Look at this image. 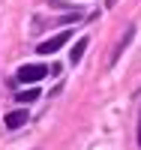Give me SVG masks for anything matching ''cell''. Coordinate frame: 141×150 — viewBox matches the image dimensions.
Masks as SVG:
<instances>
[{
    "instance_id": "obj_1",
    "label": "cell",
    "mask_w": 141,
    "mask_h": 150,
    "mask_svg": "<svg viewBox=\"0 0 141 150\" xmlns=\"http://www.w3.org/2000/svg\"><path fill=\"white\" fill-rule=\"evenodd\" d=\"M45 75H48V66L45 63H27V66L18 69V81L21 84H36V81H42Z\"/></svg>"
},
{
    "instance_id": "obj_2",
    "label": "cell",
    "mask_w": 141,
    "mask_h": 150,
    "mask_svg": "<svg viewBox=\"0 0 141 150\" xmlns=\"http://www.w3.org/2000/svg\"><path fill=\"white\" fill-rule=\"evenodd\" d=\"M69 30H63V33H57V36H51V39H45V42H39V48L36 51L39 54H54V51H60L63 45H66V39H69Z\"/></svg>"
},
{
    "instance_id": "obj_3",
    "label": "cell",
    "mask_w": 141,
    "mask_h": 150,
    "mask_svg": "<svg viewBox=\"0 0 141 150\" xmlns=\"http://www.w3.org/2000/svg\"><path fill=\"white\" fill-rule=\"evenodd\" d=\"M3 123H6V129H18V126H24V123H27V108H18V111H9Z\"/></svg>"
},
{
    "instance_id": "obj_4",
    "label": "cell",
    "mask_w": 141,
    "mask_h": 150,
    "mask_svg": "<svg viewBox=\"0 0 141 150\" xmlns=\"http://www.w3.org/2000/svg\"><path fill=\"white\" fill-rule=\"evenodd\" d=\"M84 51H87V36H81V39L72 45V51H69V60H72V63H78V60L84 57Z\"/></svg>"
},
{
    "instance_id": "obj_5",
    "label": "cell",
    "mask_w": 141,
    "mask_h": 150,
    "mask_svg": "<svg viewBox=\"0 0 141 150\" xmlns=\"http://www.w3.org/2000/svg\"><path fill=\"white\" fill-rule=\"evenodd\" d=\"M129 39H132V27H129V30H126V33H123V39H120V45H117V48H114V54H111V63H114V60H117V54L123 51V48H126V45H129Z\"/></svg>"
},
{
    "instance_id": "obj_6",
    "label": "cell",
    "mask_w": 141,
    "mask_h": 150,
    "mask_svg": "<svg viewBox=\"0 0 141 150\" xmlns=\"http://www.w3.org/2000/svg\"><path fill=\"white\" fill-rule=\"evenodd\" d=\"M36 96H39V90H36V87H30V90H21V93H18V102H33Z\"/></svg>"
}]
</instances>
